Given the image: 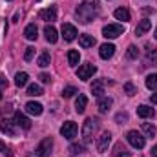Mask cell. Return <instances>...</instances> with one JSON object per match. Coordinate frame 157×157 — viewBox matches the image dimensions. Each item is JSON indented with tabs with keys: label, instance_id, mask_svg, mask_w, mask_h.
Instances as JSON below:
<instances>
[{
	"label": "cell",
	"instance_id": "1",
	"mask_svg": "<svg viewBox=\"0 0 157 157\" xmlns=\"http://www.w3.org/2000/svg\"><path fill=\"white\" fill-rule=\"evenodd\" d=\"M99 13H101V4H99V0H84L80 6H77V9H75V15L78 17V20H80L82 24L91 22L93 18L99 17Z\"/></svg>",
	"mask_w": 157,
	"mask_h": 157
},
{
	"label": "cell",
	"instance_id": "2",
	"mask_svg": "<svg viewBox=\"0 0 157 157\" xmlns=\"http://www.w3.org/2000/svg\"><path fill=\"white\" fill-rule=\"evenodd\" d=\"M95 128H97V121H95V119H86V121H84V126H82V139H84V144H90V143H91V137H93Z\"/></svg>",
	"mask_w": 157,
	"mask_h": 157
},
{
	"label": "cell",
	"instance_id": "3",
	"mask_svg": "<svg viewBox=\"0 0 157 157\" xmlns=\"http://www.w3.org/2000/svg\"><path fill=\"white\" fill-rule=\"evenodd\" d=\"M51 150H53V139H51V137H46V139L40 141V144L37 146L35 155L37 157H49Z\"/></svg>",
	"mask_w": 157,
	"mask_h": 157
},
{
	"label": "cell",
	"instance_id": "4",
	"mask_svg": "<svg viewBox=\"0 0 157 157\" xmlns=\"http://www.w3.org/2000/svg\"><path fill=\"white\" fill-rule=\"evenodd\" d=\"M122 33H124V28L121 24H108L102 28V37H106V39H117Z\"/></svg>",
	"mask_w": 157,
	"mask_h": 157
},
{
	"label": "cell",
	"instance_id": "5",
	"mask_svg": "<svg viewBox=\"0 0 157 157\" xmlns=\"http://www.w3.org/2000/svg\"><path fill=\"white\" fill-rule=\"evenodd\" d=\"M126 139H128V143L133 146V148H137V150H141V148H144V144H146V141H144V137L137 132V130H132V132H128V135H126Z\"/></svg>",
	"mask_w": 157,
	"mask_h": 157
},
{
	"label": "cell",
	"instance_id": "6",
	"mask_svg": "<svg viewBox=\"0 0 157 157\" xmlns=\"http://www.w3.org/2000/svg\"><path fill=\"white\" fill-rule=\"evenodd\" d=\"M95 71H97V68L93 64H82V66H78V70H77V77L80 80H88V78H91L95 75Z\"/></svg>",
	"mask_w": 157,
	"mask_h": 157
},
{
	"label": "cell",
	"instance_id": "7",
	"mask_svg": "<svg viewBox=\"0 0 157 157\" xmlns=\"http://www.w3.org/2000/svg\"><path fill=\"white\" fill-rule=\"evenodd\" d=\"M60 135L64 137V139H73L75 135H77V124L75 122H71V121H68V122H64L62 124V128H60Z\"/></svg>",
	"mask_w": 157,
	"mask_h": 157
},
{
	"label": "cell",
	"instance_id": "8",
	"mask_svg": "<svg viewBox=\"0 0 157 157\" xmlns=\"http://www.w3.org/2000/svg\"><path fill=\"white\" fill-rule=\"evenodd\" d=\"M110 143H112V133H110V132H102L101 137L97 139V150H99L101 154L106 152L108 146H110Z\"/></svg>",
	"mask_w": 157,
	"mask_h": 157
},
{
	"label": "cell",
	"instance_id": "9",
	"mask_svg": "<svg viewBox=\"0 0 157 157\" xmlns=\"http://www.w3.org/2000/svg\"><path fill=\"white\" fill-rule=\"evenodd\" d=\"M62 37L66 42H71V40H75L77 37V28L75 26H71V24H62Z\"/></svg>",
	"mask_w": 157,
	"mask_h": 157
},
{
	"label": "cell",
	"instance_id": "10",
	"mask_svg": "<svg viewBox=\"0 0 157 157\" xmlns=\"http://www.w3.org/2000/svg\"><path fill=\"white\" fill-rule=\"evenodd\" d=\"M113 53H115V46H113V44H102L101 49H99V55H101V59H104V60L112 59Z\"/></svg>",
	"mask_w": 157,
	"mask_h": 157
},
{
	"label": "cell",
	"instance_id": "11",
	"mask_svg": "<svg viewBox=\"0 0 157 157\" xmlns=\"http://www.w3.org/2000/svg\"><path fill=\"white\" fill-rule=\"evenodd\" d=\"M15 124H17V126H20L22 130H29V128H31V121L26 117L24 113H20V112H17V113H15Z\"/></svg>",
	"mask_w": 157,
	"mask_h": 157
},
{
	"label": "cell",
	"instance_id": "12",
	"mask_svg": "<svg viewBox=\"0 0 157 157\" xmlns=\"http://www.w3.org/2000/svg\"><path fill=\"white\" fill-rule=\"evenodd\" d=\"M39 17L46 22H55L57 20V9L55 7H48V9H42L39 13Z\"/></svg>",
	"mask_w": 157,
	"mask_h": 157
},
{
	"label": "cell",
	"instance_id": "13",
	"mask_svg": "<svg viewBox=\"0 0 157 157\" xmlns=\"http://www.w3.org/2000/svg\"><path fill=\"white\" fill-rule=\"evenodd\" d=\"M137 115L143 119H152V117H155V110L150 108V106H146V104H141L137 108Z\"/></svg>",
	"mask_w": 157,
	"mask_h": 157
},
{
	"label": "cell",
	"instance_id": "14",
	"mask_svg": "<svg viewBox=\"0 0 157 157\" xmlns=\"http://www.w3.org/2000/svg\"><path fill=\"white\" fill-rule=\"evenodd\" d=\"M112 104H113V101H112L110 97H101V99H99V102H97V108H99V112H101V113H106V112H110Z\"/></svg>",
	"mask_w": 157,
	"mask_h": 157
},
{
	"label": "cell",
	"instance_id": "15",
	"mask_svg": "<svg viewBox=\"0 0 157 157\" xmlns=\"http://www.w3.org/2000/svg\"><path fill=\"white\" fill-rule=\"evenodd\" d=\"M13 124H15V122L4 119V121L0 122V132L6 133V135H9V137H13V135H15V126H13Z\"/></svg>",
	"mask_w": 157,
	"mask_h": 157
},
{
	"label": "cell",
	"instance_id": "16",
	"mask_svg": "<svg viewBox=\"0 0 157 157\" xmlns=\"http://www.w3.org/2000/svg\"><path fill=\"white\" fill-rule=\"evenodd\" d=\"M150 28H152V22H150L148 18H143V20L137 24V28H135V35H137V37H141V35H144Z\"/></svg>",
	"mask_w": 157,
	"mask_h": 157
},
{
	"label": "cell",
	"instance_id": "17",
	"mask_svg": "<svg viewBox=\"0 0 157 157\" xmlns=\"http://www.w3.org/2000/svg\"><path fill=\"white\" fill-rule=\"evenodd\" d=\"M44 35H46V40L51 42V44H55L59 40V33H57V29L53 26H46L44 28Z\"/></svg>",
	"mask_w": 157,
	"mask_h": 157
},
{
	"label": "cell",
	"instance_id": "18",
	"mask_svg": "<svg viewBox=\"0 0 157 157\" xmlns=\"http://www.w3.org/2000/svg\"><path fill=\"white\" fill-rule=\"evenodd\" d=\"M26 112H28V113H31V115H40V113L44 112V108H42V104H40V102H33V101H31V102H28V104H26Z\"/></svg>",
	"mask_w": 157,
	"mask_h": 157
},
{
	"label": "cell",
	"instance_id": "19",
	"mask_svg": "<svg viewBox=\"0 0 157 157\" xmlns=\"http://www.w3.org/2000/svg\"><path fill=\"white\" fill-rule=\"evenodd\" d=\"M24 37L28 40H37V37H39V29H37V26L35 24H29L26 29H24Z\"/></svg>",
	"mask_w": 157,
	"mask_h": 157
},
{
	"label": "cell",
	"instance_id": "20",
	"mask_svg": "<svg viewBox=\"0 0 157 157\" xmlns=\"http://www.w3.org/2000/svg\"><path fill=\"white\" fill-rule=\"evenodd\" d=\"M91 93L101 99L102 93H104V80H95V82L91 84Z\"/></svg>",
	"mask_w": 157,
	"mask_h": 157
},
{
	"label": "cell",
	"instance_id": "21",
	"mask_svg": "<svg viewBox=\"0 0 157 157\" xmlns=\"http://www.w3.org/2000/svg\"><path fill=\"white\" fill-rule=\"evenodd\" d=\"M113 17H115L117 20H122V22H128V20H130V11H128L126 7H117V9L113 11Z\"/></svg>",
	"mask_w": 157,
	"mask_h": 157
},
{
	"label": "cell",
	"instance_id": "22",
	"mask_svg": "<svg viewBox=\"0 0 157 157\" xmlns=\"http://www.w3.org/2000/svg\"><path fill=\"white\" fill-rule=\"evenodd\" d=\"M78 44L82 48H93L95 46V39H93V35H80L78 37Z\"/></svg>",
	"mask_w": 157,
	"mask_h": 157
},
{
	"label": "cell",
	"instance_id": "23",
	"mask_svg": "<svg viewBox=\"0 0 157 157\" xmlns=\"http://www.w3.org/2000/svg\"><path fill=\"white\" fill-rule=\"evenodd\" d=\"M86 104H88V99H86V95H78L77 101H75V112H77V113H84V110H86Z\"/></svg>",
	"mask_w": 157,
	"mask_h": 157
},
{
	"label": "cell",
	"instance_id": "24",
	"mask_svg": "<svg viewBox=\"0 0 157 157\" xmlns=\"http://www.w3.org/2000/svg\"><path fill=\"white\" fill-rule=\"evenodd\" d=\"M28 78H29V75H28L26 71H18V73L15 75V84H17L18 88H22V86L28 84Z\"/></svg>",
	"mask_w": 157,
	"mask_h": 157
},
{
	"label": "cell",
	"instance_id": "25",
	"mask_svg": "<svg viewBox=\"0 0 157 157\" xmlns=\"http://www.w3.org/2000/svg\"><path fill=\"white\" fill-rule=\"evenodd\" d=\"M78 60H80L78 51L77 49H70V51H68V62H70V66H77Z\"/></svg>",
	"mask_w": 157,
	"mask_h": 157
},
{
	"label": "cell",
	"instance_id": "26",
	"mask_svg": "<svg viewBox=\"0 0 157 157\" xmlns=\"http://www.w3.org/2000/svg\"><path fill=\"white\" fill-rule=\"evenodd\" d=\"M141 128H143V132H144L148 137H154V135L157 133V128L154 126V124H150V122H143Z\"/></svg>",
	"mask_w": 157,
	"mask_h": 157
},
{
	"label": "cell",
	"instance_id": "27",
	"mask_svg": "<svg viewBox=\"0 0 157 157\" xmlns=\"http://www.w3.org/2000/svg\"><path fill=\"white\" fill-rule=\"evenodd\" d=\"M28 95L29 97H40L42 95V88H40L39 84H29L28 86Z\"/></svg>",
	"mask_w": 157,
	"mask_h": 157
},
{
	"label": "cell",
	"instance_id": "28",
	"mask_svg": "<svg viewBox=\"0 0 157 157\" xmlns=\"http://www.w3.org/2000/svg\"><path fill=\"white\" fill-rule=\"evenodd\" d=\"M146 88L148 90H157V73H154V75H148L146 77Z\"/></svg>",
	"mask_w": 157,
	"mask_h": 157
},
{
	"label": "cell",
	"instance_id": "29",
	"mask_svg": "<svg viewBox=\"0 0 157 157\" xmlns=\"http://www.w3.org/2000/svg\"><path fill=\"white\" fill-rule=\"evenodd\" d=\"M84 150H86V146L84 144H77V143L70 146V154L71 155H80V154H84Z\"/></svg>",
	"mask_w": 157,
	"mask_h": 157
},
{
	"label": "cell",
	"instance_id": "30",
	"mask_svg": "<svg viewBox=\"0 0 157 157\" xmlns=\"http://www.w3.org/2000/svg\"><path fill=\"white\" fill-rule=\"evenodd\" d=\"M49 60H51V57H49V53L46 51V53H42L39 57V66L40 68H48L49 66Z\"/></svg>",
	"mask_w": 157,
	"mask_h": 157
},
{
	"label": "cell",
	"instance_id": "31",
	"mask_svg": "<svg viewBox=\"0 0 157 157\" xmlns=\"http://www.w3.org/2000/svg\"><path fill=\"white\" fill-rule=\"evenodd\" d=\"M115 157H130V152L122 146V144H117L115 146V154H113Z\"/></svg>",
	"mask_w": 157,
	"mask_h": 157
},
{
	"label": "cell",
	"instance_id": "32",
	"mask_svg": "<svg viewBox=\"0 0 157 157\" xmlns=\"http://www.w3.org/2000/svg\"><path fill=\"white\" fill-rule=\"evenodd\" d=\"M124 93H126L128 97H133V95L137 93V88H135L132 82H126V84H124Z\"/></svg>",
	"mask_w": 157,
	"mask_h": 157
},
{
	"label": "cell",
	"instance_id": "33",
	"mask_svg": "<svg viewBox=\"0 0 157 157\" xmlns=\"http://www.w3.org/2000/svg\"><path fill=\"white\" fill-rule=\"evenodd\" d=\"M75 93H78V91H77V88H73V86H68V88L62 90V97H66V99L68 97H73Z\"/></svg>",
	"mask_w": 157,
	"mask_h": 157
},
{
	"label": "cell",
	"instance_id": "34",
	"mask_svg": "<svg viewBox=\"0 0 157 157\" xmlns=\"http://www.w3.org/2000/svg\"><path fill=\"white\" fill-rule=\"evenodd\" d=\"M33 57H35V48H26L24 60H26V62H29V60H33Z\"/></svg>",
	"mask_w": 157,
	"mask_h": 157
},
{
	"label": "cell",
	"instance_id": "35",
	"mask_svg": "<svg viewBox=\"0 0 157 157\" xmlns=\"http://www.w3.org/2000/svg\"><path fill=\"white\" fill-rule=\"evenodd\" d=\"M126 55H128V59H137V57H139V49H137L135 46H130Z\"/></svg>",
	"mask_w": 157,
	"mask_h": 157
},
{
	"label": "cell",
	"instance_id": "36",
	"mask_svg": "<svg viewBox=\"0 0 157 157\" xmlns=\"http://www.w3.org/2000/svg\"><path fill=\"white\" fill-rule=\"evenodd\" d=\"M115 121H117L119 124H124V122L128 121V113H117V117H115Z\"/></svg>",
	"mask_w": 157,
	"mask_h": 157
},
{
	"label": "cell",
	"instance_id": "37",
	"mask_svg": "<svg viewBox=\"0 0 157 157\" xmlns=\"http://www.w3.org/2000/svg\"><path fill=\"white\" fill-rule=\"evenodd\" d=\"M40 80H42L44 84H48V82H49L51 78H49V75H48V73H40Z\"/></svg>",
	"mask_w": 157,
	"mask_h": 157
},
{
	"label": "cell",
	"instance_id": "38",
	"mask_svg": "<svg viewBox=\"0 0 157 157\" xmlns=\"http://www.w3.org/2000/svg\"><path fill=\"white\" fill-rule=\"evenodd\" d=\"M4 88H7V80L0 75V90H4Z\"/></svg>",
	"mask_w": 157,
	"mask_h": 157
},
{
	"label": "cell",
	"instance_id": "39",
	"mask_svg": "<svg viewBox=\"0 0 157 157\" xmlns=\"http://www.w3.org/2000/svg\"><path fill=\"white\" fill-rule=\"evenodd\" d=\"M150 101H152L154 104H157V93H152V97H150Z\"/></svg>",
	"mask_w": 157,
	"mask_h": 157
},
{
	"label": "cell",
	"instance_id": "40",
	"mask_svg": "<svg viewBox=\"0 0 157 157\" xmlns=\"http://www.w3.org/2000/svg\"><path fill=\"white\" fill-rule=\"evenodd\" d=\"M6 150H7V148H6V144H4V143H2V141H0V152H2V154H4V152H6Z\"/></svg>",
	"mask_w": 157,
	"mask_h": 157
},
{
	"label": "cell",
	"instance_id": "41",
	"mask_svg": "<svg viewBox=\"0 0 157 157\" xmlns=\"http://www.w3.org/2000/svg\"><path fill=\"white\" fill-rule=\"evenodd\" d=\"M152 155H154V157H157V144L154 146V148H152Z\"/></svg>",
	"mask_w": 157,
	"mask_h": 157
},
{
	"label": "cell",
	"instance_id": "42",
	"mask_svg": "<svg viewBox=\"0 0 157 157\" xmlns=\"http://www.w3.org/2000/svg\"><path fill=\"white\" fill-rule=\"evenodd\" d=\"M154 37H155V39H157V28H155V35H154Z\"/></svg>",
	"mask_w": 157,
	"mask_h": 157
},
{
	"label": "cell",
	"instance_id": "43",
	"mask_svg": "<svg viewBox=\"0 0 157 157\" xmlns=\"http://www.w3.org/2000/svg\"><path fill=\"white\" fill-rule=\"evenodd\" d=\"M0 99H2V93H0Z\"/></svg>",
	"mask_w": 157,
	"mask_h": 157
}]
</instances>
